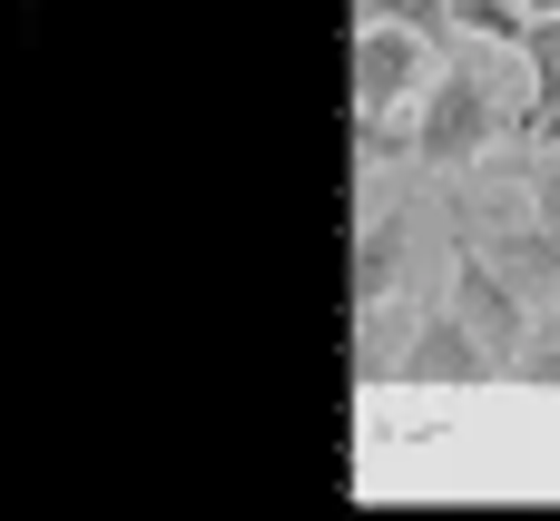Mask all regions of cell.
<instances>
[{
  "label": "cell",
  "mask_w": 560,
  "mask_h": 521,
  "mask_svg": "<svg viewBox=\"0 0 560 521\" xmlns=\"http://www.w3.org/2000/svg\"><path fill=\"white\" fill-rule=\"evenodd\" d=\"M433 108H443V118H433V138H423V148H433V158H453V148H472V128H482L472 108H482V99H472V89H443Z\"/></svg>",
  "instance_id": "cell-1"
}]
</instances>
